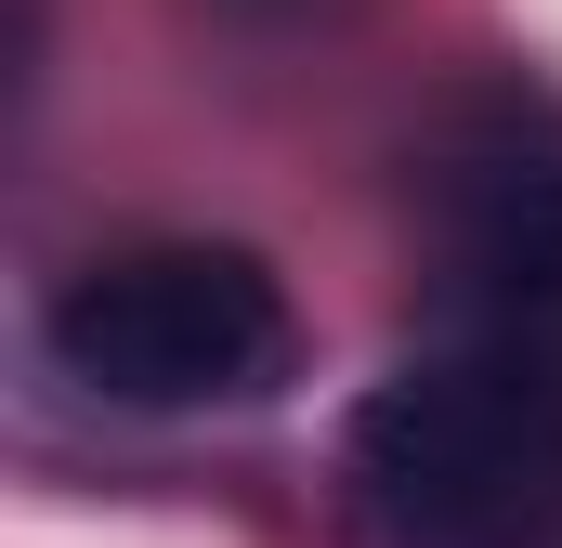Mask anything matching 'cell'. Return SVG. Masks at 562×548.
Segmentation results:
<instances>
[{"label": "cell", "instance_id": "obj_1", "mask_svg": "<svg viewBox=\"0 0 562 548\" xmlns=\"http://www.w3.org/2000/svg\"><path fill=\"white\" fill-rule=\"evenodd\" d=\"M340 483L367 548H562V340L445 327L353 406Z\"/></svg>", "mask_w": 562, "mask_h": 548}, {"label": "cell", "instance_id": "obj_2", "mask_svg": "<svg viewBox=\"0 0 562 548\" xmlns=\"http://www.w3.org/2000/svg\"><path fill=\"white\" fill-rule=\"evenodd\" d=\"M53 366L105 406L196 418V406H262L301 366V313L249 249L210 236H157V249H105L53 287Z\"/></svg>", "mask_w": 562, "mask_h": 548}, {"label": "cell", "instance_id": "obj_3", "mask_svg": "<svg viewBox=\"0 0 562 548\" xmlns=\"http://www.w3.org/2000/svg\"><path fill=\"white\" fill-rule=\"evenodd\" d=\"M431 249H445V327L562 340V118L484 105L445 144Z\"/></svg>", "mask_w": 562, "mask_h": 548}]
</instances>
